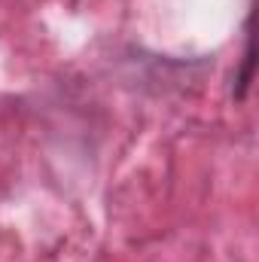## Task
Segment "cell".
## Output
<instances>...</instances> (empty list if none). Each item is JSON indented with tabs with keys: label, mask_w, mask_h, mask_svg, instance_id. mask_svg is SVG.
<instances>
[{
	"label": "cell",
	"mask_w": 259,
	"mask_h": 262,
	"mask_svg": "<svg viewBox=\"0 0 259 262\" xmlns=\"http://www.w3.org/2000/svg\"><path fill=\"white\" fill-rule=\"evenodd\" d=\"M244 52H241V58H238V70H235V79H232V98L241 104V101H247V95H250V82H253V64H256V58H253V37H250V21H247V28H244Z\"/></svg>",
	"instance_id": "1"
}]
</instances>
